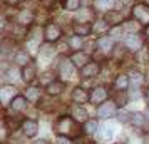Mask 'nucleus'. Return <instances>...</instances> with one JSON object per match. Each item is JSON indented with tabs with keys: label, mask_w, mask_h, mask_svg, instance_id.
I'll return each mask as SVG.
<instances>
[{
	"label": "nucleus",
	"mask_w": 149,
	"mask_h": 144,
	"mask_svg": "<svg viewBox=\"0 0 149 144\" xmlns=\"http://www.w3.org/2000/svg\"><path fill=\"white\" fill-rule=\"evenodd\" d=\"M14 61H15V64L17 65H27L29 62H30V57H29V52L27 50H19L17 54H15V57H14Z\"/></svg>",
	"instance_id": "5701e85b"
},
{
	"label": "nucleus",
	"mask_w": 149,
	"mask_h": 144,
	"mask_svg": "<svg viewBox=\"0 0 149 144\" xmlns=\"http://www.w3.org/2000/svg\"><path fill=\"white\" fill-rule=\"evenodd\" d=\"M117 117H119V121H121V122H129V121H131V112H127V111H119V112H117Z\"/></svg>",
	"instance_id": "72a5a7b5"
},
{
	"label": "nucleus",
	"mask_w": 149,
	"mask_h": 144,
	"mask_svg": "<svg viewBox=\"0 0 149 144\" xmlns=\"http://www.w3.org/2000/svg\"><path fill=\"white\" fill-rule=\"evenodd\" d=\"M146 116L141 114V112H131V122L134 124L136 127H144V124H146Z\"/></svg>",
	"instance_id": "b1692460"
},
{
	"label": "nucleus",
	"mask_w": 149,
	"mask_h": 144,
	"mask_svg": "<svg viewBox=\"0 0 149 144\" xmlns=\"http://www.w3.org/2000/svg\"><path fill=\"white\" fill-rule=\"evenodd\" d=\"M64 8L67 12H77L82 8V0H65L64 2Z\"/></svg>",
	"instance_id": "a878e982"
},
{
	"label": "nucleus",
	"mask_w": 149,
	"mask_h": 144,
	"mask_svg": "<svg viewBox=\"0 0 149 144\" xmlns=\"http://www.w3.org/2000/svg\"><path fill=\"white\" fill-rule=\"evenodd\" d=\"M37 76V67H35V64L32 62H29L27 65H24L22 67V79H24V82H32Z\"/></svg>",
	"instance_id": "ddd939ff"
},
{
	"label": "nucleus",
	"mask_w": 149,
	"mask_h": 144,
	"mask_svg": "<svg viewBox=\"0 0 149 144\" xmlns=\"http://www.w3.org/2000/svg\"><path fill=\"white\" fill-rule=\"evenodd\" d=\"M62 2H65V0H62Z\"/></svg>",
	"instance_id": "09e8293b"
},
{
	"label": "nucleus",
	"mask_w": 149,
	"mask_h": 144,
	"mask_svg": "<svg viewBox=\"0 0 149 144\" xmlns=\"http://www.w3.org/2000/svg\"><path fill=\"white\" fill-rule=\"evenodd\" d=\"M27 97H24V96H15L14 97V101L10 102V107L14 111H24L25 107H27Z\"/></svg>",
	"instance_id": "4be33fe9"
},
{
	"label": "nucleus",
	"mask_w": 149,
	"mask_h": 144,
	"mask_svg": "<svg viewBox=\"0 0 149 144\" xmlns=\"http://www.w3.org/2000/svg\"><path fill=\"white\" fill-rule=\"evenodd\" d=\"M44 37H45L47 42H52V44L57 42V40H61V37H62L61 27H59L57 24H47L45 29H44Z\"/></svg>",
	"instance_id": "20e7f679"
},
{
	"label": "nucleus",
	"mask_w": 149,
	"mask_h": 144,
	"mask_svg": "<svg viewBox=\"0 0 149 144\" xmlns=\"http://www.w3.org/2000/svg\"><path fill=\"white\" fill-rule=\"evenodd\" d=\"M67 44H69V47L72 49V50H81L82 44H84V40H82V35L75 34V35H72V37H69Z\"/></svg>",
	"instance_id": "393cba45"
},
{
	"label": "nucleus",
	"mask_w": 149,
	"mask_h": 144,
	"mask_svg": "<svg viewBox=\"0 0 149 144\" xmlns=\"http://www.w3.org/2000/svg\"><path fill=\"white\" fill-rule=\"evenodd\" d=\"M74 62L70 61H62L61 64H59V76L62 77V79H69V77L74 74Z\"/></svg>",
	"instance_id": "f8f14e48"
},
{
	"label": "nucleus",
	"mask_w": 149,
	"mask_h": 144,
	"mask_svg": "<svg viewBox=\"0 0 149 144\" xmlns=\"http://www.w3.org/2000/svg\"><path fill=\"white\" fill-rule=\"evenodd\" d=\"M40 49V57H45V59H50L52 55H54L55 52V49H54V44L52 42H47V44H44Z\"/></svg>",
	"instance_id": "bb28decb"
},
{
	"label": "nucleus",
	"mask_w": 149,
	"mask_h": 144,
	"mask_svg": "<svg viewBox=\"0 0 149 144\" xmlns=\"http://www.w3.org/2000/svg\"><path fill=\"white\" fill-rule=\"evenodd\" d=\"M74 32L77 35H82V37H86L92 32V25H89L87 22H77L74 24Z\"/></svg>",
	"instance_id": "412c9836"
},
{
	"label": "nucleus",
	"mask_w": 149,
	"mask_h": 144,
	"mask_svg": "<svg viewBox=\"0 0 149 144\" xmlns=\"http://www.w3.org/2000/svg\"><path fill=\"white\" fill-rule=\"evenodd\" d=\"M70 61L74 62L75 67L82 69L86 64L91 62V55H89L87 52H82V50H74V54L70 55Z\"/></svg>",
	"instance_id": "1a4fd4ad"
},
{
	"label": "nucleus",
	"mask_w": 149,
	"mask_h": 144,
	"mask_svg": "<svg viewBox=\"0 0 149 144\" xmlns=\"http://www.w3.org/2000/svg\"><path fill=\"white\" fill-rule=\"evenodd\" d=\"M109 30H111V24H109L106 19H97V20H94V24H92V32H94L95 35L107 34Z\"/></svg>",
	"instance_id": "4468645a"
},
{
	"label": "nucleus",
	"mask_w": 149,
	"mask_h": 144,
	"mask_svg": "<svg viewBox=\"0 0 149 144\" xmlns=\"http://www.w3.org/2000/svg\"><path fill=\"white\" fill-rule=\"evenodd\" d=\"M47 87V94L49 96H59V94H62L64 92V87H65V84L62 82V81H54V82H50L49 86H45Z\"/></svg>",
	"instance_id": "6ab92c4d"
},
{
	"label": "nucleus",
	"mask_w": 149,
	"mask_h": 144,
	"mask_svg": "<svg viewBox=\"0 0 149 144\" xmlns=\"http://www.w3.org/2000/svg\"><path fill=\"white\" fill-rule=\"evenodd\" d=\"M95 7L107 12V10H111L114 7V0H95Z\"/></svg>",
	"instance_id": "c756f323"
},
{
	"label": "nucleus",
	"mask_w": 149,
	"mask_h": 144,
	"mask_svg": "<svg viewBox=\"0 0 149 144\" xmlns=\"http://www.w3.org/2000/svg\"><path fill=\"white\" fill-rule=\"evenodd\" d=\"M144 144H149V132L144 136Z\"/></svg>",
	"instance_id": "79ce46f5"
},
{
	"label": "nucleus",
	"mask_w": 149,
	"mask_h": 144,
	"mask_svg": "<svg viewBox=\"0 0 149 144\" xmlns=\"http://www.w3.org/2000/svg\"><path fill=\"white\" fill-rule=\"evenodd\" d=\"M15 96H17V90H15L14 86H2L0 87V101H2L3 107L10 106V102L14 101Z\"/></svg>",
	"instance_id": "39448f33"
},
{
	"label": "nucleus",
	"mask_w": 149,
	"mask_h": 144,
	"mask_svg": "<svg viewBox=\"0 0 149 144\" xmlns=\"http://www.w3.org/2000/svg\"><path fill=\"white\" fill-rule=\"evenodd\" d=\"M132 17L141 25H149V5L148 3H134L132 5Z\"/></svg>",
	"instance_id": "f03ea898"
},
{
	"label": "nucleus",
	"mask_w": 149,
	"mask_h": 144,
	"mask_svg": "<svg viewBox=\"0 0 149 144\" xmlns=\"http://www.w3.org/2000/svg\"><path fill=\"white\" fill-rule=\"evenodd\" d=\"M57 144H72V141H70V137L69 136H61V134H59V137H57Z\"/></svg>",
	"instance_id": "e433bc0d"
},
{
	"label": "nucleus",
	"mask_w": 149,
	"mask_h": 144,
	"mask_svg": "<svg viewBox=\"0 0 149 144\" xmlns=\"http://www.w3.org/2000/svg\"><path fill=\"white\" fill-rule=\"evenodd\" d=\"M137 24H139V22L137 20H127V22H124V29H126V30H127L129 34H136V32H137Z\"/></svg>",
	"instance_id": "7c9ffc66"
},
{
	"label": "nucleus",
	"mask_w": 149,
	"mask_h": 144,
	"mask_svg": "<svg viewBox=\"0 0 149 144\" xmlns=\"http://www.w3.org/2000/svg\"><path fill=\"white\" fill-rule=\"evenodd\" d=\"M146 82H148V84H149V77H146Z\"/></svg>",
	"instance_id": "a18cd8bd"
},
{
	"label": "nucleus",
	"mask_w": 149,
	"mask_h": 144,
	"mask_svg": "<svg viewBox=\"0 0 149 144\" xmlns=\"http://www.w3.org/2000/svg\"><path fill=\"white\" fill-rule=\"evenodd\" d=\"M91 17H92V14H91L89 10H82V8H81V12H79V15H77L79 22H89Z\"/></svg>",
	"instance_id": "473e14b6"
},
{
	"label": "nucleus",
	"mask_w": 149,
	"mask_h": 144,
	"mask_svg": "<svg viewBox=\"0 0 149 144\" xmlns=\"http://www.w3.org/2000/svg\"><path fill=\"white\" fill-rule=\"evenodd\" d=\"M107 96H109V90L106 89V87H102V86L94 87L92 92H91V102L92 104H102V102L107 101Z\"/></svg>",
	"instance_id": "0eeeda50"
},
{
	"label": "nucleus",
	"mask_w": 149,
	"mask_h": 144,
	"mask_svg": "<svg viewBox=\"0 0 149 144\" xmlns=\"http://www.w3.org/2000/svg\"><path fill=\"white\" fill-rule=\"evenodd\" d=\"M8 3H10V5H17V3H19V2H22V0H7Z\"/></svg>",
	"instance_id": "58836bf2"
},
{
	"label": "nucleus",
	"mask_w": 149,
	"mask_h": 144,
	"mask_svg": "<svg viewBox=\"0 0 149 144\" xmlns=\"http://www.w3.org/2000/svg\"><path fill=\"white\" fill-rule=\"evenodd\" d=\"M97 47L101 49L102 52L111 54V52L114 50V40H112L111 37H99V40H97Z\"/></svg>",
	"instance_id": "a211bd4d"
},
{
	"label": "nucleus",
	"mask_w": 149,
	"mask_h": 144,
	"mask_svg": "<svg viewBox=\"0 0 149 144\" xmlns=\"http://www.w3.org/2000/svg\"><path fill=\"white\" fill-rule=\"evenodd\" d=\"M34 22V12H30V10H20L19 14H17V24L19 25H30Z\"/></svg>",
	"instance_id": "dca6fc26"
},
{
	"label": "nucleus",
	"mask_w": 149,
	"mask_h": 144,
	"mask_svg": "<svg viewBox=\"0 0 149 144\" xmlns=\"http://www.w3.org/2000/svg\"><path fill=\"white\" fill-rule=\"evenodd\" d=\"M146 102H149V89L146 90Z\"/></svg>",
	"instance_id": "c03bdc74"
},
{
	"label": "nucleus",
	"mask_w": 149,
	"mask_h": 144,
	"mask_svg": "<svg viewBox=\"0 0 149 144\" xmlns=\"http://www.w3.org/2000/svg\"><path fill=\"white\" fill-rule=\"evenodd\" d=\"M129 86H131V79H129V76H126V74H119V76L114 79L116 90H127Z\"/></svg>",
	"instance_id": "f3484780"
},
{
	"label": "nucleus",
	"mask_w": 149,
	"mask_h": 144,
	"mask_svg": "<svg viewBox=\"0 0 149 144\" xmlns=\"http://www.w3.org/2000/svg\"><path fill=\"white\" fill-rule=\"evenodd\" d=\"M72 101H74L75 104L82 106V104H86V102L91 101V94H89L84 87H75V89L72 90Z\"/></svg>",
	"instance_id": "9d476101"
},
{
	"label": "nucleus",
	"mask_w": 149,
	"mask_h": 144,
	"mask_svg": "<svg viewBox=\"0 0 149 144\" xmlns=\"http://www.w3.org/2000/svg\"><path fill=\"white\" fill-rule=\"evenodd\" d=\"M22 131H24V134L27 137H34V136H37V132H39V124H37V121L25 119V121L22 122Z\"/></svg>",
	"instance_id": "9b49d317"
},
{
	"label": "nucleus",
	"mask_w": 149,
	"mask_h": 144,
	"mask_svg": "<svg viewBox=\"0 0 149 144\" xmlns=\"http://www.w3.org/2000/svg\"><path fill=\"white\" fill-rule=\"evenodd\" d=\"M75 121L74 117H67L64 116L61 117L59 121H57V124H55V131L61 134V136H75L77 134V126H75Z\"/></svg>",
	"instance_id": "f257e3e1"
},
{
	"label": "nucleus",
	"mask_w": 149,
	"mask_h": 144,
	"mask_svg": "<svg viewBox=\"0 0 149 144\" xmlns=\"http://www.w3.org/2000/svg\"><path fill=\"white\" fill-rule=\"evenodd\" d=\"M144 116H146V119H148V121H149V106H148V107H146V112H144Z\"/></svg>",
	"instance_id": "a19ab883"
},
{
	"label": "nucleus",
	"mask_w": 149,
	"mask_h": 144,
	"mask_svg": "<svg viewBox=\"0 0 149 144\" xmlns=\"http://www.w3.org/2000/svg\"><path fill=\"white\" fill-rule=\"evenodd\" d=\"M104 19L111 24V27H112V25H121L122 24V14L119 12V10H114V8L107 10L106 15H104Z\"/></svg>",
	"instance_id": "2eb2a0df"
},
{
	"label": "nucleus",
	"mask_w": 149,
	"mask_h": 144,
	"mask_svg": "<svg viewBox=\"0 0 149 144\" xmlns=\"http://www.w3.org/2000/svg\"><path fill=\"white\" fill-rule=\"evenodd\" d=\"M25 97H27L30 102H37L40 99V89L39 87H29L25 90Z\"/></svg>",
	"instance_id": "cd10ccee"
},
{
	"label": "nucleus",
	"mask_w": 149,
	"mask_h": 144,
	"mask_svg": "<svg viewBox=\"0 0 149 144\" xmlns=\"http://www.w3.org/2000/svg\"><path fill=\"white\" fill-rule=\"evenodd\" d=\"M144 35H146V39L149 42V25H146V30H144Z\"/></svg>",
	"instance_id": "4c0bfd02"
},
{
	"label": "nucleus",
	"mask_w": 149,
	"mask_h": 144,
	"mask_svg": "<svg viewBox=\"0 0 149 144\" xmlns=\"http://www.w3.org/2000/svg\"><path fill=\"white\" fill-rule=\"evenodd\" d=\"M124 44H126V47H127L129 50L139 52V50L142 49V44H144V40H142V37H141L139 34H129L127 37H126Z\"/></svg>",
	"instance_id": "423d86ee"
},
{
	"label": "nucleus",
	"mask_w": 149,
	"mask_h": 144,
	"mask_svg": "<svg viewBox=\"0 0 149 144\" xmlns=\"http://www.w3.org/2000/svg\"><path fill=\"white\" fill-rule=\"evenodd\" d=\"M42 2H44V5H45V7H50V5H52V3H50V0H42Z\"/></svg>",
	"instance_id": "ea45409f"
},
{
	"label": "nucleus",
	"mask_w": 149,
	"mask_h": 144,
	"mask_svg": "<svg viewBox=\"0 0 149 144\" xmlns=\"http://www.w3.org/2000/svg\"><path fill=\"white\" fill-rule=\"evenodd\" d=\"M101 136L102 139H112V136H114V132H112V127H102L101 129Z\"/></svg>",
	"instance_id": "f704fd0d"
},
{
	"label": "nucleus",
	"mask_w": 149,
	"mask_h": 144,
	"mask_svg": "<svg viewBox=\"0 0 149 144\" xmlns=\"http://www.w3.org/2000/svg\"><path fill=\"white\" fill-rule=\"evenodd\" d=\"M54 81H55V76L52 74V72H45V74H44V77L40 79V82L45 84V86H49V84L54 82Z\"/></svg>",
	"instance_id": "c9c22d12"
},
{
	"label": "nucleus",
	"mask_w": 149,
	"mask_h": 144,
	"mask_svg": "<svg viewBox=\"0 0 149 144\" xmlns=\"http://www.w3.org/2000/svg\"><path fill=\"white\" fill-rule=\"evenodd\" d=\"M72 117H74L77 122H87L89 121V114H87V111L84 109L82 106H75L74 111H72Z\"/></svg>",
	"instance_id": "aec40b11"
},
{
	"label": "nucleus",
	"mask_w": 149,
	"mask_h": 144,
	"mask_svg": "<svg viewBox=\"0 0 149 144\" xmlns=\"http://www.w3.org/2000/svg\"><path fill=\"white\" fill-rule=\"evenodd\" d=\"M34 144H49L47 141H44V139H40V141H35Z\"/></svg>",
	"instance_id": "37998d69"
},
{
	"label": "nucleus",
	"mask_w": 149,
	"mask_h": 144,
	"mask_svg": "<svg viewBox=\"0 0 149 144\" xmlns=\"http://www.w3.org/2000/svg\"><path fill=\"white\" fill-rule=\"evenodd\" d=\"M146 3H148V5H149V0H146Z\"/></svg>",
	"instance_id": "49530a36"
},
{
	"label": "nucleus",
	"mask_w": 149,
	"mask_h": 144,
	"mask_svg": "<svg viewBox=\"0 0 149 144\" xmlns=\"http://www.w3.org/2000/svg\"><path fill=\"white\" fill-rule=\"evenodd\" d=\"M117 112H119V109H117L116 101H107V102H102L101 106H99L97 116L102 117V119H111V117L117 116Z\"/></svg>",
	"instance_id": "7ed1b4c3"
},
{
	"label": "nucleus",
	"mask_w": 149,
	"mask_h": 144,
	"mask_svg": "<svg viewBox=\"0 0 149 144\" xmlns=\"http://www.w3.org/2000/svg\"><path fill=\"white\" fill-rule=\"evenodd\" d=\"M97 121H94V119H89L87 122H84V132L86 134H95L97 132Z\"/></svg>",
	"instance_id": "c85d7f7f"
},
{
	"label": "nucleus",
	"mask_w": 149,
	"mask_h": 144,
	"mask_svg": "<svg viewBox=\"0 0 149 144\" xmlns=\"http://www.w3.org/2000/svg\"><path fill=\"white\" fill-rule=\"evenodd\" d=\"M87 144H92V143H87Z\"/></svg>",
	"instance_id": "de8ad7c7"
},
{
	"label": "nucleus",
	"mask_w": 149,
	"mask_h": 144,
	"mask_svg": "<svg viewBox=\"0 0 149 144\" xmlns=\"http://www.w3.org/2000/svg\"><path fill=\"white\" fill-rule=\"evenodd\" d=\"M129 79H131V84H134L136 87L142 84V74H141V72H137V70H134V72L131 74V77H129Z\"/></svg>",
	"instance_id": "2f4dec72"
},
{
	"label": "nucleus",
	"mask_w": 149,
	"mask_h": 144,
	"mask_svg": "<svg viewBox=\"0 0 149 144\" xmlns=\"http://www.w3.org/2000/svg\"><path fill=\"white\" fill-rule=\"evenodd\" d=\"M99 72H101V65H99L97 62L91 61L89 64H86V65L81 69V77H84V79H91V77H95Z\"/></svg>",
	"instance_id": "6e6552de"
}]
</instances>
